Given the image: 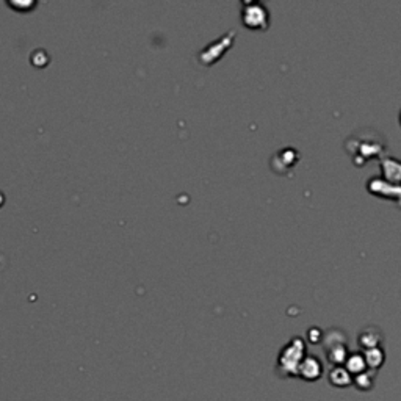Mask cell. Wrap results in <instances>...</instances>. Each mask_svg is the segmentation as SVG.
<instances>
[{
  "mask_svg": "<svg viewBox=\"0 0 401 401\" xmlns=\"http://www.w3.org/2000/svg\"><path fill=\"white\" fill-rule=\"evenodd\" d=\"M242 22L251 30H267L270 25V11L262 2H243Z\"/></svg>",
  "mask_w": 401,
  "mask_h": 401,
  "instance_id": "2",
  "label": "cell"
},
{
  "mask_svg": "<svg viewBox=\"0 0 401 401\" xmlns=\"http://www.w3.org/2000/svg\"><path fill=\"white\" fill-rule=\"evenodd\" d=\"M300 159V155L298 152H296V150H293V147H286V150H281L279 152H277L275 157H273V170L277 171V173H287L290 168L295 166L296 163V160Z\"/></svg>",
  "mask_w": 401,
  "mask_h": 401,
  "instance_id": "5",
  "label": "cell"
},
{
  "mask_svg": "<svg viewBox=\"0 0 401 401\" xmlns=\"http://www.w3.org/2000/svg\"><path fill=\"white\" fill-rule=\"evenodd\" d=\"M386 140L373 129H360L350 135L345 143V150L350 154L356 166H364L370 159H379L386 152Z\"/></svg>",
  "mask_w": 401,
  "mask_h": 401,
  "instance_id": "1",
  "label": "cell"
},
{
  "mask_svg": "<svg viewBox=\"0 0 401 401\" xmlns=\"http://www.w3.org/2000/svg\"><path fill=\"white\" fill-rule=\"evenodd\" d=\"M367 190L374 196L395 200L397 205L401 207V185H393V184L386 182L384 179L373 176L367 182Z\"/></svg>",
  "mask_w": 401,
  "mask_h": 401,
  "instance_id": "3",
  "label": "cell"
},
{
  "mask_svg": "<svg viewBox=\"0 0 401 401\" xmlns=\"http://www.w3.org/2000/svg\"><path fill=\"white\" fill-rule=\"evenodd\" d=\"M381 342V334L377 328H367L365 331H362L359 335V344L367 348H377V345Z\"/></svg>",
  "mask_w": 401,
  "mask_h": 401,
  "instance_id": "6",
  "label": "cell"
},
{
  "mask_svg": "<svg viewBox=\"0 0 401 401\" xmlns=\"http://www.w3.org/2000/svg\"><path fill=\"white\" fill-rule=\"evenodd\" d=\"M400 124H401V112H400Z\"/></svg>",
  "mask_w": 401,
  "mask_h": 401,
  "instance_id": "7",
  "label": "cell"
},
{
  "mask_svg": "<svg viewBox=\"0 0 401 401\" xmlns=\"http://www.w3.org/2000/svg\"><path fill=\"white\" fill-rule=\"evenodd\" d=\"M381 179L393 185H401V160L395 157L381 159Z\"/></svg>",
  "mask_w": 401,
  "mask_h": 401,
  "instance_id": "4",
  "label": "cell"
}]
</instances>
